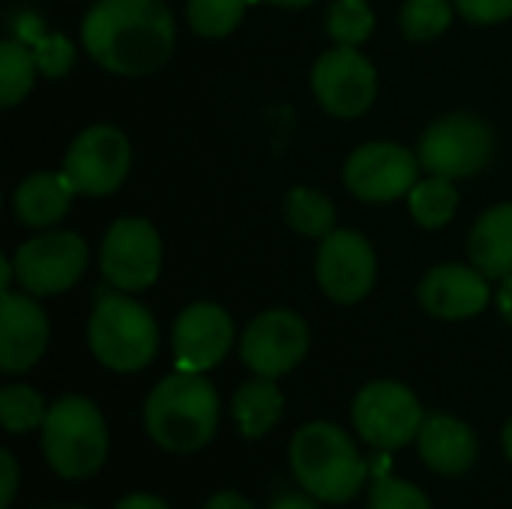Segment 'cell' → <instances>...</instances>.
Returning a JSON list of instances; mask_svg holds the SVG:
<instances>
[{"instance_id":"6da1fadb","label":"cell","mask_w":512,"mask_h":509,"mask_svg":"<svg viewBox=\"0 0 512 509\" xmlns=\"http://www.w3.org/2000/svg\"><path fill=\"white\" fill-rule=\"evenodd\" d=\"M87 54L117 75H150L174 48V18L159 0H99L84 24Z\"/></svg>"},{"instance_id":"7a4b0ae2","label":"cell","mask_w":512,"mask_h":509,"mask_svg":"<svg viewBox=\"0 0 512 509\" xmlns=\"http://www.w3.org/2000/svg\"><path fill=\"white\" fill-rule=\"evenodd\" d=\"M144 426L156 447L168 453H198L216 435L219 396L201 372L177 369L150 390Z\"/></svg>"},{"instance_id":"3957f363","label":"cell","mask_w":512,"mask_h":509,"mask_svg":"<svg viewBox=\"0 0 512 509\" xmlns=\"http://www.w3.org/2000/svg\"><path fill=\"white\" fill-rule=\"evenodd\" d=\"M291 471L303 492L327 504H348L366 480L354 441L333 423H309L291 441Z\"/></svg>"},{"instance_id":"277c9868","label":"cell","mask_w":512,"mask_h":509,"mask_svg":"<svg viewBox=\"0 0 512 509\" xmlns=\"http://www.w3.org/2000/svg\"><path fill=\"white\" fill-rule=\"evenodd\" d=\"M42 453L63 480H87L108 459V429L102 411L84 396L57 399L42 423Z\"/></svg>"},{"instance_id":"5b68a950","label":"cell","mask_w":512,"mask_h":509,"mask_svg":"<svg viewBox=\"0 0 512 509\" xmlns=\"http://www.w3.org/2000/svg\"><path fill=\"white\" fill-rule=\"evenodd\" d=\"M87 345L105 369L129 375L144 369L156 357L159 327L141 303L108 294L96 303L90 315Z\"/></svg>"},{"instance_id":"8992f818","label":"cell","mask_w":512,"mask_h":509,"mask_svg":"<svg viewBox=\"0 0 512 509\" xmlns=\"http://www.w3.org/2000/svg\"><path fill=\"white\" fill-rule=\"evenodd\" d=\"M354 429L375 450H399L423 429V408L417 396L396 381H375L363 387L351 408Z\"/></svg>"},{"instance_id":"52a82bcc","label":"cell","mask_w":512,"mask_h":509,"mask_svg":"<svg viewBox=\"0 0 512 509\" xmlns=\"http://www.w3.org/2000/svg\"><path fill=\"white\" fill-rule=\"evenodd\" d=\"M495 135L492 129L471 114H450L429 126L420 141V165L429 174L450 180L471 177L486 168L492 159Z\"/></svg>"},{"instance_id":"ba28073f","label":"cell","mask_w":512,"mask_h":509,"mask_svg":"<svg viewBox=\"0 0 512 509\" xmlns=\"http://www.w3.org/2000/svg\"><path fill=\"white\" fill-rule=\"evenodd\" d=\"M15 276L33 297L69 291L87 267V243L72 231H48L18 246Z\"/></svg>"},{"instance_id":"9c48e42d","label":"cell","mask_w":512,"mask_h":509,"mask_svg":"<svg viewBox=\"0 0 512 509\" xmlns=\"http://www.w3.org/2000/svg\"><path fill=\"white\" fill-rule=\"evenodd\" d=\"M132 150L120 129L96 123L84 129L63 159V174L81 195H111L129 171Z\"/></svg>"},{"instance_id":"30bf717a","label":"cell","mask_w":512,"mask_h":509,"mask_svg":"<svg viewBox=\"0 0 512 509\" xmlns=\"http://www.w3.org/2000/svg\"><path fill=\"white\" fill-rule=\"evenodd\" d=\"M162 243L156 228L141 216L117 219L102 240V276L120 291H141L156 282Z\"/></svg>"},{"instance_id":"8fae6325","label":"cell","mask_w":512,"mask_h":509,"mask_svg":"<svg viewBox=\"0 0 512 509\" xmlns=\"http://www.w3.org/2000/svg\"><path fill=\"white\" fill-rule=\"evenodd\" d=\"M309 351V327L300 315L288 309H270L258 315L240 342L243 363L258 378H282L297 363H303Z\"/></svg>"},{"instance_id":"7c38bea8","label":"cell","mask_w":512,"mask_h":509,"mask_svg":"<svg viewBox=\"0 0 512 509\" xmlns=\"http://www.w3.org/2000/svg\"><path fill=\"white\" fill-rule=\"evenodd\" d=\"M312 90L330 114L360 117L375 102L378 75L354 45H339L318 57L312 69Z\"/></svg>"},{"instance_id":"4fadbf2b","label":"cell","mask_w":512,"mask_h":509,"mask_svg":"<svg viewBox=\"0 0 512 509\" xmlns=\"http://www.w3.org/2000/svg\"><path fill=\"white\" fill-rule=\"evenodd\" d=\"M345 186L369 204L396 201L417 186V159L393 141L363 144L345 162Z\"/></svg>"},{"instance_id":"5bb4252c","label":"cell","mask_w":512,"mask_h":509,"mask_svg":"<svg viewBox=\"0 0 512 509\" xmlns=\"http://www.w3.org/2000/svg\"><path fill=\"white\" fill-rule=\"evenodd\" d=\"M375 252L357 231H330L318 249V282L342 306L360 303L375 285Z\"/></svg>"},{"instance_id":"9a60e30c","label":"cell","mask_w":512,"mask_h":509,"mask_svg":"<svg viewBox=\"0 0 512 509\" xmlns=\"http://www.w3.org/2000/svg\"><path fill=\"white\" fill-rule=\"evenodd\" d=\"M171 345L180 372H207L222 363L234 345L231 315L216 303H192L180 312Z\"/></svg>"},{"instance_id":"2e32d148","label":"cell","mask_w":512,"mask_h":509,"mask_svg":"<svg viewBox=\"0 0 512 509\" xmlns=\"http://www.w3.org/2000/svg\"><path fill=\"white\" fill-rule=\"evenodd\" d=\"M48 348V318L42 306L15 291H3L0 306V369L18 375L33 369Z\"/></svg>"},{"instance_id":"e0dca14e","label":"cell","mask_w":512,"mask_h":509,"mask_svg":"<svg viewBox=\"0 0 512 509\" xmlns=\"http://www.w3.org/2000/svg\"><path fill=\"white\" fill-rule=\"evenodd\" d=\"M489 276L462 267V264H441L420 282V303L429 315L456 321V318H474L489 306Z\"/></svg>"},{"instance_id":"ac0fdd59","label":"cell","mask_w":512,"mask_h":509,"mask_svg":"<svg viewBox=\"0 0 512 509\" xmlns=\"http://www.w3.org/2000/svg\"><path fill=\"white\" fill-rule=\"evenodd\" d=\"M420 444V456L423 462L444 477H459L468 474L477 462V435L468 423L447 417V414H435L429 420H423V429L417 435Z\"/></svg>"},{"instance_id":"d6986e66","label":"cell","mask_w":512,"mask_h":509,"mask_svg":"<svg viewBox=\"0 0 512 509\" xmlns=\"http://www.w3.org/2000/svg\"><path fill=\"white\" fill-rule=\"evenodd\" d=\"M75 186L69 183V177L60 174H30L18 189H15V216L30 225V228H48L57 225L72 201Z\"/></svg>"},{"instance_id":"ffe728a7","label":"cell","mask_w":512,"mask_h":509,"mask_svg":"<svg viewBox=\"0 0 512 509\" xmlns=\"http://www.w3.org/2000/svg\"><path fill=\"white\" fill-rule=\"evenodd\" d=\"M471 261L489 279L512 273V204H498L480 216L468 240Z\"/></svg>"},{"instance_id":"44dd1931","label":"cell","mask_w":512,"mask_h":509,"mask_svg":"<svg viewBox=\"0 0 512 509\" xmlns=\"http://www.w3.org/2000/svg\"><path fill=\"white\" fill-rule=\"evenodd\" d=\"M282 408H285V399H282L279 387L273 384V378H255V381L243 384L231 405L237 429L249 441L273 432L282 417Z\"/></svg>"},{"instance_id":"7402d4cb","label":"cell","mask_w":512,"mask_h":509,"mask_svg":"<svg viewBox=\"0 0 512 509\" xmlns=\"http://www.w3.org/2000/svg\"><path fill=\"white\" fill-rule=\"evenodd\" d=\"M12 39L24 42L36 63H39V72H45L48 78H60L69 72L72 60H75V51H72V42L60 33H45V24L36 12L24 9L12 18Z\"/></svg>"},{"instance_id":"603a6c76","label":"cell","mask_w":512,"mask_h":509,"mask_svg":"<svg viewBox=\"0 0 512 509\" xmlns=\"http://www.w3.org/2000/svg\"><path fill=\"white\" fill-rule=\"evenodd\" d=\"M411 201V213L423 228H441L453 219L456 204H459V192L453 186L450 177L432 174L429 180H417V186L408 192Z\"/></svg>"},{"instance_id":"cb8c5ba5","label":"cell","mask_w":512,"mask_h":509,"mask_svg":"<svg viewBox=\"0 0 512 509\" xmlns=\"http://www.w3.org/2000/svg\"><path fill=\"white\" fill-rule=\"evenodd\" d=\"M36 69L39 63L33 51L18 39H6L0 45V102L3 105L21 102L36 81Z\"/></svg>"},{"instance_id":"d4e9b609","label":"cell","mask_w":512,"mask_h":509,"mask_svg":"<svg viewBox=\"0 0 512 509\" xmlns=\"http://www.w3.org/2000/svg\"><path fill=\"white\" fill-rule=\"evenodd\" d=\"M288 222L306 237H327L336 231V207L315 189H294L288 195Z\"/></svg>"},{"instance_id":"484cf974","label":"cell","mask_w":512,"mask_h":509,"mask_svg":"<svg viewBox=\"0 0 512 509\" xmlns=\"http://www.w3.org/2000/svg\"><path fill=\"white\" fill-rule=\"evenodd\" d=\"M45 414H48V408L36 390H30L24 384H9L0 390V420H3L6 432L24 435V432L42 429Z\"/></svg>"},{"instance_id":"4316f807","label":"cell","mask_w":512,"mask_h":509,"mask_svg":"<svg viewBox=\"0 0 512 509\" xmlns=\"http://www.w3.org/2000/svg\"><path fill=\"white\" fill-rule=\"evenodd\" d=\"M246 12V0H189L186 3V18L195 33L207 39L228 36Z\"/></svg>"},{"instance_id":"83f0119b","label":"cell","mask_w":512,"mask_h":509,"mask_svg":"<svg viewBox=\"0 0 512 509\" xmlns=\"http://www.w3.org/2000/svg\"><path fill=\"white\" fill-rule=\"evenodd\" d=\"M327 30L339 45H360L375 30V15L366 0H333L327 12Z\"/></svg>"},{"instance_id":"f1b7e54d","label":"cell","mask_w":512,"mask_h":509,"mask_svg":"<svg viewBox=\"0 0 512 509\" xmlns=\"http://www.w3.org/2000/svg\"><path fill=\"white\" fill-rule=\"evenodd\" d=\"M450 21H453L450 0H408L402 9V30L417 42L441 36L450 27Z\"/></svg>"},{"instance_id":"f546056e","label":"cell","mask_w":512,"mask_h":509,"mask_svg":"<svg viewBox=\"0 0 512 509\" xmlns=\"http://www.w3.org/2000/svg\"><path fill=\"white\" fill-rule=\"evenodd\" d=\"M369 509H432L423 489L408 480L378 477L369 492Z\"/></svg>"},{"instance_id":"4dcf8cb0","label":"cell","mask_w":512,"mask_h":509,"mask_svg":"<svg viewBox=\"0 0 512 509\" xmlns=\"http://www.w3.org/2000/svg\"><path fill=\"white\" fill-rule=\"evenodd\" d=\"M456 9L474 24H495L512 15V0H456Z\"/></svg>"},{"instance_id":"1f68e13d","label":"cell","mask_w":512,"mask_h":509,"mask_svg":"<svg viewBox=\"0 0 512 509\" xmlns=\"http://www.w3.org/2000/svg\"><path fill=\"white\" fill-rule=\"evenodd\" d=\"M0 465H3V495H0V507L9 509L15 501V492H18V465L12 459L9 450L0 453Z\"/></svg>"},{"instance_id":"d6a6232c","label":"cell","mask_w":512,"mask_h":509,"mask_svg":"<svg viewBox=\"0 0 512 509\" xmlns=\"http://www.w3.org/2000/svg\"><path fill=\"white\" fill-rule=\"evenodd\" d=\"M204 509H255L243 495H237V492H216Z\"/></svg>"},{"instance_id":"836d02e7","label":"cell","mask_w":512,"mask_h":509,"mask_svg":"<svg viewBox=\"0 0 512 509\" xmlns=\"http://www.w3.org/2000/svg\"><path fill=\"white\" fill-rule=\"evenodd\" d=\"M114 509H171L162 498H156V495H144V492H138V495H129V498H123L120 504Z\"/></svg>"},{"instance_id":"e575fe53","label":"cell","mask_w":512,"mask_h":509,"mask_svg":"<svg viewBox=\"0 0 512 509\" xmlns=\"http://www.w3.org/2000/svg\"><path fill=\"white\" fill-rule=\"evenodd\" d=\"M270 509H318V504H315V498L306 492V495H282V498L273 501V507Z\"/></svg>"},{"instance_id":"d590c367","label":"cell","mask_w":512,"mask_h":509,"mask_svg":"<svg viewBox=\"0 0 512 509\" xmlns=\"http://www.w3.org/2000/svg\"><path fill=\"white\" fill-rule=\"evenodd\" d=\"M498 309H501V315L512 324V273L501 279V288H498Z\"/></svg>"},{"instance_id":"8d00e7d4","label":"cell","mask_w":512,"mask_h":509,"mask_svg":"<svg viewBox=\"0 0 512 509\" xmlns=\"http://www.w3.org/2000/svg\"><path fill=\"white\" fill-rule=\"evenodd\" d=\"M501 441H504V453L510 456V462H512V420L504 426V438H501Z\"/></svg>"},{"instance_id":"74e56055","label":"cell","mask_w":512,"mask_h":509,"mask_svg":"<svg viewBox=\"0 0 512 509\" xmlns=\"http://www.w3.org/2000/svg\"><path fill=\"white\" fill-rule=\"evenodd\" d=\"M267 3H273V6H288V9H297V6H306V3H312V0H267Z\"/></svg>"},{"instance_id":"f35d334b","label":"cell","mask_w":512,"mask_h":509,"mask_svg":"<svg viewBox=\"0 0 512 509\" xmlns=\"http://www.w3.org/2000/svg\"><path fill=\"white\" fill-rule=\"evenodd\" d=\"M42 509H90V507H75V504H63V507H42Z\"/></svg>"}]
</instances>
